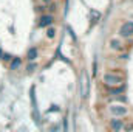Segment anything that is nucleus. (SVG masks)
Returning a JSON list of instances; mask_svg holds the SVG:
<instances>
[{"label": "nucleus", "instance_id": "1", "mask_svg": "<svg viewBox=\"0 0 133 132\" xmlns=\"http://www.w3.org/2000/svg\"><path fill=\"white\" fill-rule=\"evenodd\" d=\"M104 82L107 86H118L122 82V76H116L113 73H105L104 75Z\"/></svg>", "mask_w": 133, "mask_h": 132}, {"label": "nucleus", "instance_id": "2", "mask_svg": "<svg viewBox=\"0 0 133 132\" xmlns=\"http://www.w3.org/2000/svg\"><path fill=\"white\" fill-rule=\"evenodd\" d=\"M119 33H121V36H124V37H129V36H133V22H132V20L125 22V23H124V25L121 27Z\"/></svg>", "mask_w": 133, "mask_h": 132}, {"label": "nucleus", "instance_id": "3", "mask_svg": "<svg viewBox=\"0 0 133 132\" xmlns=\"http://www.w3.org/2000/svg\"><path fill=\"white\" fill-rule=\"evenodd\" d=\"M81 86H82L81 97H82V98H87V95H88V75H87L85 71L82 73V82H81Z\"/></svg>", "mask_w": 133, "mask_h": 132}, {"label": "nucleus", "instance_id": "4", "mask_svg": "<svg viewBox=\"0 0 133 132\" xmlns=\"http://www.w3.org/2000/svg\"><path fill=\"white\" fill-rule=\"evenodd\" d=\"M110 112H111V115L113 117H122V115H125L129 110H127V107H124V106H111L110 107Z\"/></svg>", "mask_w": 133, "mask_h": 132}, {"label": "nucleus", "instance_id": "5", "mask_svg": "<svg viewBox=\"0 0 133 132\" xmlns=\"http://www.w3.org/2000/svg\"><path fill=\"white\" fill-rule=\"evenodd\" d=\"M122 126H124V121L122 120H119V118H113V120H110V129L113 132H119L122 129Z\"/></svg>", "mask_w": 133, "mask_h": 132}, {"label": "nucleus", "instance_id": "6", "mask_svg": "<svg viewBox=\"0 0 133 132\" xmlns=\"http://www.w3.org/2000/svg\"><path fill=\"white\" fill-rule=\"evenodd\" d=\"M53 20H54L53 16H42V17H40V22H39V27H42V28L50 27V25L53 23Z\"/></svg>", "mask_w": 133, "mask_h": 132}, {"label": "nucleus", "instance_id": "7", "mask_svg": "<svg viewBox=\"0 0 133 132\" xmlns=\"http://www.w3.org/2000/svg\"><path fill=\"white\" fill-rule=\"evenodd\" d=\"M37 58V50L36 48H30L28 50V61H34Z\"/></svg>", "mask_w": 133, "mask_h": 132}, {"label": "nucleus", "instance_id": "8", "mask_svg": "<svg viewBox=\"0 0 133 132\" xmlns=\"http://www.w3.org/2000/svg\"><path fill=\"white\" fill-rule=\"evenodd\" d=\"M110 47H111L113 50H119V48H121V42H119L118 39H111V40H110Z\"/></svg>", "mask_w": 133, "mask_h": 132}, {"label": "nucleus", "instance_id": "9", "mask_svg": "<svg viewBox=\"0 0 133 132\" xmlns=\"http://www.w3.org/2000/svg\"><path fill=\"white\" fill-rule=\"evenodd\" d=\"M124 92V87L121 86V87H118V89H110V93L111 95H119V93H122Z\"/></svg>", "mask_w": 133, "mask_h": 132}, {"label": "nucleus", "instance_id": "10", "mask_svg": "<svg viewBox=\"0 0 133 132\" xmlns=\"http://www.w3.org/2000/svg\"><path fill=\"white\" fill-rule=\"evenodd\" d=\"M19 65H20V59H19V58L12 59V62H11V70H16Z\"/></svg>", "mask_w": 133, "mask_h": 132}, {"label": "nucleus", "instance_id": "11", "mask_svg": "<svg viewBox=\"0 0 133 132\" xmlns=\"http://www.w3.org/2000/svg\"><path fill=\"white\" fill-rule=\"evenodd\" d=\"M54 34H56V31H54V30H53V28H50V30H48V31H46V36H48V37H50V39H51V37H54Z\"/></svg>", "mask_w": 133, "mask_h": 132}, {"label": "nucleus", "instance_id": "12", "mask_svg": "<svg viewBox=\"0 0 133 132\" xmlns=\"http://www.w3.org/2000/svg\"><path fill=\"white\" fill-rule=\"evenodd\" d=\"M124 129H125V132H130L133 131V123H130V124H125V126H122Z\"/></svg>", "mask_w": 133, "mask_h": 132}, {"label": "nucleus", "instance_id": "13", "mask_svg": "<svg viewBox=\"0 0 133 132\" xmlns=\"http://www.w3.org/2000/svg\"><path fill=\"white\" fill-rule=\"evenodd\" d=\"M34 68H36V64H28V67H26L28 71H34Z\"/></svg>", "mask_w": 133, "mask_h": 132}, {"label": "nucleus", "instance_id": "14", "mask_svg": "<svg viewBox=\"0 0 133 132\" xmlns=\"http://www.w3.org/2000/svg\"><path fill=\"white\" fill-rule=\"evenodd\" d=\"M43 2H50V0H43Z\"/></svg>", "mask_w": 133, "mask_h": 132}]
</instances>
